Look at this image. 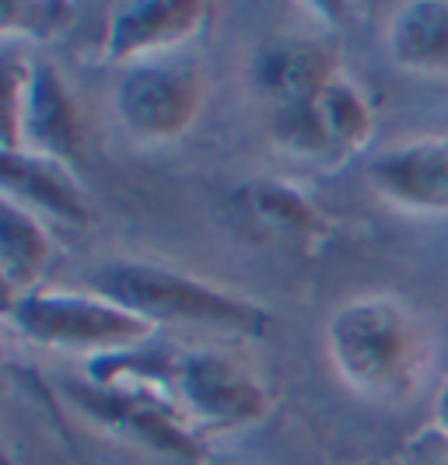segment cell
<instances>
[{
  "label": "cell",
  "instance_id": "obj_1",
  "mask_svg": "<svg viewBox=\"0 0 448 465\" xmlns=\"http://www.w3.org/2000/svg\"><path fill=\"white\" fill-rule=\"evenodd\" d=\"M326 350L333 371L364 399H403L427 364L421 319L393 294H364L330 315Z\"/></svg>",
  "mask_w": 448,
  "mask_h": 465
},
{
  "label": "cell",
  "instance_id": "obj_2",
  "mask_svg": "<svg viewBox=\"0 0 448 465\" xmlns=\"http://www.w3.org/2000/svg\"><path fill=\"white\" fill-rule=\"evenodd\" d=\"M92 287L95 294L123 304L154 326L175 322L235 336H260L270 326V312L263 304L162 262H105L92 273Z\"/></svg>",
  "mask_w": 448,
  "mask_h": 465
},
{
  "label": "cell",
  "instance_id": "obj_3",
  "mask_svg": "<svg viewBox=\"0 0 448 465\" xmlns=\"http://www.w3.org/2000/svg\"><path fill=\"white\" fill-rule=\"evenodd\" d=\"M11 329L46 350L88 353L92 361L119 357L147 347L154 322L126 312L102 294H67V291H32L4 304Z\"/></svg>",
  "mask_w": 448,
  "mask_h": 465
},
{
  "label": "cell",
  "instance_id": "obj_4",
  "mask_svg": "<svg viewBox=\"0 0 448 465\" xmlns=\"http://www.w3.org/2000/svg\"><path fill=\"white\" fill-rule=\"evenodd\" d=\"M85 130L64 77L49 64L4 70V151H28L49 162L74 164Z\"/></svg>",
  "mask_w": 448,
  "mask_h": 465
},
{
  "label": "cell",
  "instance_id": "obj_5",
  "mask_svg": "<svg viewBox=\"0 0 448 465\" xmlns=\"http://www.w3.org/2000/svg\"><path fill=\"white\" fill-rule=\"evenodd\" d=\"M372 109L354 81L336 74L319 92L270 113V130L281 147L312 162H343L372 137Z\"/></svg>",
  "mask_w": 448,
  "mask_h": 465
},
{
  "label": "cell",
  "instance_id": "obj_6",
  "mask_svg": "<svg viewBox=\"0 0 448 465\" xmlns=\"http://www.w3.org/2000/svg\"><path fill=\"white\" fill-rule=\"evenodd\" d=\"M204 105L200 67L186 60H141L119 77L116 113L130 137L144 143H165L183 137Z\"/></svg>",
  "mask_w": 448,
  "mask_h": 465
},
{
  "label": "cell",
  "instance_id": "obj_7",
  "mask_svg": "<svg viewBox=\"0 0 448 465\" xmlns=\"http://www.w3.org/2000/svg\"><path fill=\"white\" fill-rule=\"evenodd\" d=\"M175 399L189 423L211 430H242L253 427L270 413V396L256 374H249L238 361L193 350L183 353L175 364Z\"/></svg>",
  "mask_w": 448,
  "mask_h": 465
},
{
  "label": "cell",
  "instance_id": "obj_8",
  "mask_svg": "<svg viewBox=\"0 0 448 465\" xmlns=\"http://www.w3.org/2000/svg\"><path fill=\"white\" fill-rule=\"evenodd\" d=\"M71 396L81 413L137 448L158 451L165 459L193 462L200 455L196 430L179 406H172L151 389H123V385H71Z\"/></svg>",
  "mask_w": 448,
  "mask_h": 465
},
{
  "label": "cell",
  "instance_id": "obj_9",
  "mask_svg": "<svg viewBox=\"0 0 448 465\" xmlns=\"http://www.w3.org/2000/svg\"><path fill=\"white\" fill-rule=\"evenodd\" d=\"M207 22V4L200 0H134L109 18L105 60L109 64H141L158 60L168 49L186 43Z\"/></svg>",
  "mask_w": 448,
  "mask_h": 465
},
{
  "label": "cell",
  "instance_id": "obj_10",
  "mask_svg": "<svg viewBox=\"0 0 448 465\" xmlns=\"http://www.w3.org/2000/svg\"><path fill=\"white\" fill-rule=\"evenodd\" d=\"M368 183L389 203L448 213V137L406 140L368 162Z\"/></svg>",
  "mask_w": 448,
  "mask_h": 465
},
{
  "label": "cell",
  "instance_id": "obj_11",
  "mask_svg": "<svg viewBox=\"0 0 448 465\" xmlns=\"http://www.w3.org/2000/svg\"><path fill=\"white\" fill-rule=\"evenodd\" d=\"M0 183H4V200L18 203L28 213H43V217L74 224V228L92 221L88 200L77 189L67 164L28 154V151H4L0 154Z\"/></svg>",
  "mask_w": 448,
  "mask_h": 465
},
{
  "label": "cell",
  "instance_id": "obj_12",
  "mask_svg": "<svg viewBox=\"0 0 448 465\" xmlns=\"http://www.w3.org/2000/svg\"><path fill=\"white\" fill-rule=\"evenodd\" d=\"M340 74V53L326 39H281L270 43L256 60V88L266 98L270 113L298 105L330 84Z\"/></svg>",
  "mask_w": 448,
  "mask_h": 465
},
{
  "label": "cell",
  "instance_id": "obj_13",
  "mask_svg": "<svg viewBox=\"0 0 448 465\" xmlns=\"http://www.w3.org/2000/svg\"><path fill=\"white\" fill-rule=\"evenodd\" d=\"M235 203L270 238L308 245V242L326 238V232H330L323 210L315 207L305 193H298L287 183H277V179H253V183H245L235 193Z\"/></svg>",
  "mask_w": 448,
  "mask_h": 465
},
{
  "label": "cell",
  "instance_id": "obj_14",
  "mask_svg": "<svg viewBox=\"0 0 448 465\" xmlns=\"http://www.w3.org/2000/svg\"><path fill=\"white\" fill-rule=\"evenodd\" d=\"M53 259V242L35 213L18 203H0V283H4V304L18 302L35 291L39 277L46 273Z\"/></svg>",
  "mask_w": 448,
  "mask_h": 465
},
{
  "label": "cell",
  "instance_id": "obj_15",
  "mask_svg": "<svg viewBox=\"0 0 448 465\" xmlns=\"http://www.w3.org/2000/svg\"><path fill=\"white\" fill-rule=\"evenodd\" d=\"M389 56L413 74H448V4L413 0L389 25Z\"/></svg>",
  "mask_w": 448,
  "mask_h": 465
},
{
  "label": "cell",
  "instance_id": "obj_16",
  "mask_svg": "<svg viewBox=\"0 0 448 465\" xmlns=\"http://www.w3.org/2000/svg\"><path fill=\"white\" fill-rule=\"evenodd\" d=\"M434 423H438V430L448 438V381L438 389V396H434Z\"/></svg>",
  "mask_w": 448,
  "mask_h": 465
},
{
  "label": "cell",
  "instance_id": "obj_17",
  "mask_svg": "<svg viewBox=\"0 0 448 465\" xmlns=\"http://www.w3.org/2000/svg\"><path fill=\"white\" fill-rule=\"evenodd\" d=\"M434 465H448V459H445V462H434Z\"/></svg>",
  "mask_w": 448,
  "mask_h": 465
}]
</instances>
